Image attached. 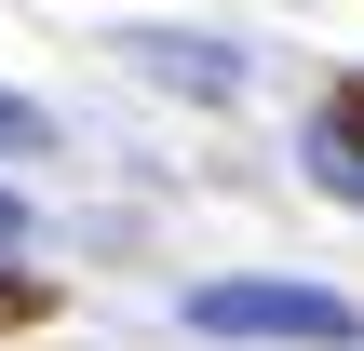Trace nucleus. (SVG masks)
I'll return each instance as SVG.
<instances>
[{
    "instance_id": "obj_1",
    "label": "nucleus",
    "mask_w": 364,
    "mask_h": 351,
    "mask_svg": "<svg viewBox=\"0 0 364 351\" xmlns=\"http://www.w3.org/2000/svg\"><path fill=\"white\" fill-rule=\"evenodd\" d=\"M189 338H284V351H364V298L338 284H203L189 298Z\"/></svg>"
},
{
    "instance_id": "obj_5",
    "label": "nucleus",
    "mask_w": 364,
    "mask_h": 351,
    "mask_svg": "<svg viewBox=\"0 0 364 351\" xmlns=\"http://www.w3.org/2000/svg\"><path fill=\"white\" fill-rule=\"evenodd\" d=\"M311 135H338V149H364V68L338 81V95H324V122H311Z\"/></svg>"
},
{
    "instance_id": "obj_3",
    "label": "nucleus",
    "mask_w": 364,
    "mask_h": 351,
    "mask_svg": "<svg viewBox=\"0 0 364 351\" xmlns=\"http://www.w3.org/2000/svg\"><path fill=\"white\" fill-rule=\"evenodd\" d=\"M311 176H324V203H364V149H338V135H311Z\"/></svg>"
},
{
    "instance_id": "obj_7",
    "label": "nucleus",
    "mask_w": 364,
    "mask_h": 351,
    "mask_svg": "<svg viewBox=\"0 0 364 351\" xmlns=\"http://www.w3.org/2000/svg\"><path fill=\"white\" fill-rule=\"evenodd\" d=\"M14 243H27V203H14V189H0V257H14Z\"/></svg>"
},
{
    "instance_id": "obj_6",
    "label": "nucleus",
    "mask_w": 364,
    "mask_h": 351,
    "mask_svg": "<svg viewBox=\"0 0 364 351\" xmlns=\"http://www.w3.org/2000/svg\"><path fill=\"white\" fill-rule=\"evenodd\" d=\"M41 311H54V284L41 271H0V325H41Z\"/></svg>"
},
{
    "instance_id": "obj_4",
    "label": "nucleus",
    "mask_w": 364,
    "mask_h": 351,
    "mask_svg": "<svg viewBox=\"0 0 364 351\" xmlns=\"http://www.w3.org/2000/svg\"><path fill=\"white\" fill-rule=\"evenodd\" d=\"M27 149H54V122H41L27 95H0V162H27Z\"/></svg>"
},
{
    "instance_id": "obj_2",
    "label": "nucleus",
    "mask_w": 364,
    "mask_h": 351,
    "mask_svg": "<svg viewBox=\"0 0 364 351\" xmlns=\"http://www.w3.org/2000/svg\"><path fill=\"white\" fill-rule=\"evenodd\" d=\"M149 81H176V95H243V54H216V41H189V27H135L122 41Z\"/></svg>"
}]
</instances>
